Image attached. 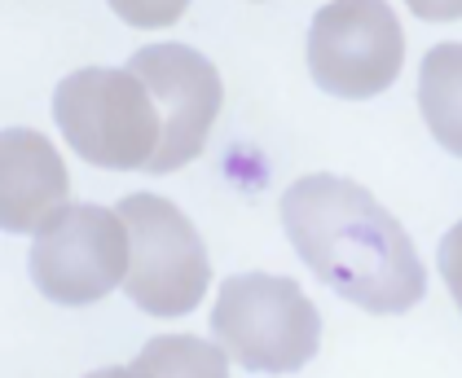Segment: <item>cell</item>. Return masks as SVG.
Segmentation results:
<instances>
[{"mask_svg":"<svg viewBox=\"0 0 462 378\" xmlns=\"http://www.w3.org/2000/svg\"><path fill=\"white\" fill-rule=\"evenodd\" d=\"M282 229L309 273L356 309L392 317L427 295V269L410 234L348 176H300L282 194Z\"/></svg>","mask_w":462,"mask_h":378,"instance_id":"1","label":"cell"},{"mask_svg":"<svg viewBox=\"0 0 462 378\" xmlns=\"http://www.w3.org/2000/svg\"><path fill=\"white\" fill-rule=\"evenodd\" d=\"M53 119L75 154L110 172H145L163 145V115L128 67L71 70L53 88Z\"/></svg>","mask_w":462,"mask_h":378,"instance_id":"2","label":"cell"},{"mask_svg":"<svg viewBox=\"0 0 462 378\" xmlns=\"http://www.w3.org/2000/svg\"><path fill=\"white\" fill-rule=\"evenodd\" d=\"M212 335L251 374H295L318 356L321 317L291 277L234 273L220 281Z\"/></svg>","mask_w":462,"mask_h":378,"instance_id":"3","label":"cell"},{"mask_svg":"<svg viewBox=\"0 0 462 378\" xmlns=\"http://www.w3.org/2000/svg\"><path fill=\"white\" fill-rule=\"evenodd\" d=\"M119 220L133 246L124 295L150 317H185L199 309L212 281V264L185 211L159 194H128L119 203Z\"/></svg>","mask_w":462,"mask_h":378,"instance_id":"4","label":"cell"},{"mask_svg":"<svg viewBox=\"0 0 462 378\" xmlns=\"http://www.w3.org/2000/svg\"><path fill=\"white\" fill-rule=\"evenodd\" d=\"M128 229L119 211L67 203L32 242V281L62 309H88L128 281Z\"/></svg>","mask_w":462,"mask_h":378,"instance_id":"5","label":"cell"},{"mask_svg":"<svg viewBox=\"0 0 462 378\" xmlns=\"http://www.w3.org/2000/svg\"><path fill=\"white\" fill-rule=\"evenodd\" d=\"M405 62V32L383 0L321 5L309 27V70L321 93L365 102L388 93Z\"/></svg>","mask_w":462,"mask_h":378,"instance_id":"6","label":"cell"},{"mask_svg":"<svg viewBox=\"0 0 462 378\" xmlns=\"http://www.w3.org/2000/svg\"><path fill=\"white\" fill-rule=\"evenodd\" d=\"M128 70L150 88L163 115V145L145 172H177L199 159L225 102L220 70L189 44H145L133 53Z\"/></svg>","mask_w":462,"mask_h":378,"instance_id":"7","label":"cell"},{"mask_svg":"<svg viewBox=\"0 0 462 378\" xmlns=\"http://www.w3.org/2000/svg\"><path fill=\"white\" fill-rule=\"evenodd\" d=\"M67 207V168L32 128H5L0 137V229L40 234Z\"/></svg>","mask_w":462,"mask_h":378,"instance_id":"8","label":"cell"},{"mask_svg":"<svg viewBox=\"0 0 462 378\" xmlns=\"http://www.w3.org/2000/svg\"><path fill=\"white\" fill-rule=\"evenodd\" d=\"M419 106H423L427 133L449 154L462 159V44L445 40L427 49L419 67Z\"/></svg>","mask_w":462,"mask_h":378,"instance_id":"9","label":"cell"},{"mask_svg":"<svg viewBox=\"0 0 462 378\" xmlns=\"http://www.w3.org/2000/svg\"><path fill=\"white\" fill-rule=\"evenodd\" d=\"M229 352L194 335H159L133 356L154 378H229Z\"/></svg>","mask_w":462,"mask_h":378,"instance_id":"10","label":"cell"},{"mask_svg":"<svg viewBox=\"0 0 462 378\" xmlns=\"http://www.w3.org/2000/svg\"><path fill=\"white\" fill-rule=\"evenodd\" d=\"M436 264H440V277H445V286H449V295H454V304L462 312V220L440 238Z\"/></svg>","mask_w":462,"mask_h":378,"instance_id":"11","label":"cell"},{"mask_svg":"<svg viewBox=\"0 0 462 378\" xmlns=\"http://www.w3.org/2000/svg\"><path fill=\"white\" fill-rule=\"evenodd\" d=\"M88 378H154L145 365H137V361H128V365H110V370H97V374Z\"/></svg>","mask_w":462,"mask_h":378,"instance_id":"12","label":"cell"}]
</instances>
